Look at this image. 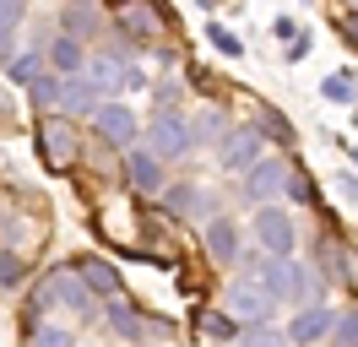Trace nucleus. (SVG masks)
I'll use <instances>...</instances> for the list:
<instances>
[{
    "instance_id": "nucleus-22",
    "label": "nucleus",
    "mask_w": 358,
    "mask_h": 347,
    "mask_svg": "<svg viewBox=\"0 0 358 347\" xmlns=\"http://www.w3.org/2000/svg\"><path fill=\"white\" fill-rule=\"evenodd\" d=\"M38 65H44V49H27L22 60H11L6 71H11V82H38V76H44Z\"/></svg>"
},
{
    "instance_id": "nucleus-16",
    "label": "nucleus",
    "mask_w": 358,
    "mask_h": 347,
    "mask_svg": "<svg viewBox=\"0 0 358 347\" xmlns=\"http://www.w3.org/2000/svg\"><path fill=\"white\" fill-rule=\"evenodd\" d=\"M76 277L87 282V293H103V299L120 293V271H114L109 260H82V266H76Z\"/></svg>"
},
{
    "instance_id": "nucleus-7",
    "label": "nucleus",
    "mask_w": 358,
    "mask_h": 347,
    "mask_svg": "<svg viewBox=\"0 0 358 347\" xmlns=\"http://www.w3.org/2000/svg\"><path fill=\"white\" fill-rule=\"evenodd\" d=\"M255 239H261L266 255H288L293 250V217L282 206H261L255 212Z\"/></svg>"
},
{
    "instance_id": "nucleus-3",
    "label": "nucleus",
    "mask_w": 358,
    "mask_h": 347,
    "mask_svg": "<svg viewBox=\"0 0 358 347\" xmlns=\"http://www.w3.org/2000/svg\"><path fill=\"white\" fill-rule=\"evenodd\" d=\"M163 27H169V17L157 11V0H120V38H131L136 49H152Z\"/></svg>"
},
{
    "instance_id": "nucleus-31",
    "label": "nucleus",
    "mask_w": 358,
    "mask_h": 347,
    "mask_svg": "<svg viewBox=\"0 0 358 347\" xmlns=\"http://www.w3.org/2000/svg\"><path fill=\"white\" fill-rule=\"evenodd\" d=\"M288 195H293V201H315V185L304 179V174H293V169H288Z\"/></svg>"
},
{
    "instance_id": "nucleus-14",
    "label": "nucleus",
    "mask_w": 358,
    "mask_h": 347,
    "mask_svg": "<svg viewBox=\"0 0 358 347\" xmlns=\"http://www.w3.org/2000/svg\"><path fill=\"white\" fill-rule=\"evenodd\" d=\"M125 179H131L136 190H147V195L163 190V157H157V152H147V147H141V152L131 147V157H125Z\"/></svg>"
},
{
    "instance_id": "nucleus-32",
    "label": "nucleus",
    "mask_w": 358,
    "mask_h": 347,
    "mask_svg": "<svg viewBox=\"0 0 358 347\" xmlns=\"http://www.w3.org/2000/svg\"><path fill=\"white\" fill-rule=\"evenodd\" d=\"M310 43H315V38H310V33H299V38H293V43H288V60H304V55H310Z\"/></svg>"
},
{
    "instance_id": "nucleus-20",
    "label": "nucleus",
    "mask_w": 358,
    "mask_h": 347,
    "mask_svg": "<svg viewBox=\"0 0 358 347\" xmlns=\"http://www.w3.org/2000/svg\"><path fill=\"white\" fill-rule=\"evenodd\" d=\"M60 92H66V76H55V71H44V76H38V82H33V104L44 108H60Z\"/></svg>"
},
{
    "instance_id": "nucleus-11",
    "label": "nucleus",
    "mask_w": 358,
    "mask_h": 347,
    "mask_svg": "<svg viewBox=\"0 0 358 347\" xmlns=\"http://www.w3.org/2000/svg\"><path fill=\"white\" fill-rule=\"evenodd\" d=\"M44 65L55 76H82V71H87V49H82V38L60 33L55 43H44Z\"/></svg>"
},
{
    "instance_id": "nucleus-17",
    "label": "nucleus",
    "mask_w": 358,
    "mask_h": 347,
    "mask_svg": "<svg viewBox=\"0 0 358 347\" xmlns=\"http://www.w3.org/2000/svg\"><path fill=\"white\" fill-rule=\"evenodd\" d=\"M190 125H196V147H201V141H212V147H217L228 130H234V125H228V108H217V104H212V108H201V114H196Z\"/></svg>"
},
{
    "instance_id": "nucleus-2",
    "label": "nucleus",
    "mask_w": 358,
    "mask_h": 347,
    "mask_svg": "<svg viewBox=\"0 0 358 347\" xmlns=\"http://www.w3.org/2000/svg\"><path fill=\"white\" fill-rule=\"evenodd\" d=\"M223 309L234 315V320H245V325H266L271 309H277V299H271L255 277H234V282H228V293H223Z\"/></svg>"
},
{
    "instance_id": "nucleus-25",
    "label": "nucleus",
    "mask_w": 358,
    "mask_h": 347,
    "mask_svg": "<svg viewBox=\"0 0 358 347\" xmlns=\"http://www.w3.org/2000/svg\"><path fill=\"white\" fill-rule=\"evenodd\" d=\"M245 347H293L288 331H271V325H250L245 331Z\"/></svg>"
},
{
    "instance_id": "nucleus-4",
    "label": "nucleus",
    "mask_w": 358,
    "mask_h": 347,
    "mask_svg": "<svg viewBox=\"0 0 358 347\" xmlns=\"http://www.w3.org/2000/svg\"><path fill=\"white\" fill-rule=\"evenodd\" d=\"M261 147H266L261 130H228L217 141V163H223V174H250L261 163Z\"/></svg>"
},
{
    "instance_id": "nucleus-10",
    "label": "nucleus",
    "mask_w": 358,
    "mask_h": 347,
    "mask_svg": "<svg viewBox=\"0 0 358 347\" xmlns=\"http://www.w3.org/2000/svg\"><path fill=\"white\" fill-rule=\"evenodd\" d=\"M245 190H250V201H255V206H271V201H277V195L288 190V163H255V169L245 174Z\"/></svg>"
},
{
    "instance_id": "nucleus-23",
    "label": "nucleus",
    "mask_w": 358,
    "mask_h": 347,
    "mask_svg": "<svg viewBox=\"0 0 358 347\" xmlns=\"http://www.w3.org/2000/svg\"><path fill=\"white\" fill-rule=\"evenodd\" d=\"M315 255H320V266H326V277H348V255L336 250L331 239H320V244H315Z\"/></svg>"
},
{
    "instance_id": "nucleus-35",
    "label": "nucleus",
    "mask_w": 358,
    "mask_h": 347,
    "mask_svg": "<svg viewBox=\"0 0 358 347\" xmlns=\"http://www.w3.org/2000/svg\"><path fill=\"white\" fill-rule=\"evenodd\" d=\"M348 6H358V0H348Z\"/></svg>"
},
{
    "instance_id": "nucleus-29",
    "label": "nucleus",
    "mask_w": 358,
    "mask_h": 347,
    "mask_svg": "<svg viewBox=\"0 0 358 347\" xmlns=\"http://www.w3.org/2000/svg\"><path fill=\"white\" fill-rule=\"evenodd\" d=\"M336 347H358V309L353 315H336Z\"/></svg>"
},
{
    "instance_id": "nucleus-9",
    "label": "nucleus",
    "mask_w": 358,
    "mask_h": 347,
    "mask_svg": "<svg viewBox=\"0 0 358 347\" xmlns=\"http://www.w3.org/2000/svg\"><path fill=\"white\" fill-rule=\"evenodd\" d=\"M331 331H336V309H326V304H304L299 320L288 325V342L293 347H315L320 337H331Z\"/></svg>"
},
{
    "instance_id": "nucleus-1",
    "label": "nucleus",
    "mask_w": 358,
    "mask_h": 347,
    "mask_svg": "<svg viewBox=\"0 0 358 347\" xmlns=\"http://www.w3.org/2000/svg\"><path fill=\"white\" fill-rule=\"evenodd\" d=\"M147 152H157L163 163H174V157H190L196 152V125L174 114V108H157L152 125H147Z\"/></svg>"
},
{
    "instance_id": "nucleus-30",
    "label": "nucleus",
    "mask_w": 358,
    "mask_h": 347,
    "mask_svg": "<svg viewBox=\"0 0 358 347\" xmlns=\"http://www.w3.org/2000/svg\"><path fill=\"white\" fill-rule=\"evenodd\" d=\"M33 347H76V342H71V331L49 325V331H38V337H33Z\"/></svg>"
},
{
    "instance_id": "nucleus-27",
    "label": "nucleus",
    "mask_w": 358,
    "mask_h": 347,
    "mask_svg": "<svg viewBox=\"0 0 358 347\" xmlns=\"http://www.w3.org/2000/svg\"><path fill=\"white\" fill-rule=\"evenodd\" d=\"M206 38L217 43V49H223L228 60H234V55H245V43H239V33H228L223 22H212V27H206Z\"/></svg>"
},
{
    "instance_id": "nucleus-5",
    "label": "nucleus",
    "mask_w": 358,
    "mask_h": 347,
    "mask_svg": "<svg viewBox=\"0 0 358 347\" xmlns=\"http://www.w3.org/2000/svg\"><path fill=\"white\" fill-rule=\"evenodd\" d=\"M245 277H255L277 304H293V260L288 255H261V260H245Z\"/></svg>"
},
{
    "instance_id": "nucleus-33",
    "label": "nucleus",
    "mask_w": 358,
    "mask_h": 347,
    "mask_svg": "<svg viewBox=\"0 0 358 347\" xmlns=\"http://www.w3.org/2000/svg\"><path fill=\"white\" fill-rule=\"evenodd\" d=\"M342 38H348V43H358V6L348 11V17H342Z\"/></svg>"
},
{
    "instance_id": "nucleus-13",
    "label": "nucleus",
    "mask_w": 358,
    "mask_h": 347,
    "mask_svg": "<svg viewBox=\"0 0 358 347\" xmlns=\"http://www.w3.org/2000/svg\"><path fill=\"white\" fill-rule=\"evenodd\" d=\"M206 255L234 266L239 260V228H234V217H206Z\"/></svg>"
},
{
    "instance_id": "nucleus-19",
    "label": "nucleus",
    "mask_w": 358,
    "mask_h": 347,
    "mask_svg": "<svg viewBox=\"0 0 358 347\" xmlns=\"http://www.w3.org/2000/svg\"><path fill=\"white\" fill-rule=\"evenodd\" d=\"M320 288H326V271L293 260V304H315V299H320Z\"/></svg>"
},
{
    "instance_id": "nucleus-34",
    "label": "nucleus",
    "mask_w": 358,
    "mask_h": 347,
    "mask_svg": "<svg viewBox=\"0 0 358 347\" xmlns=\"http://www.w3.org/2000/svg\"><path fill=\"white\" fill-rule=\"evenodd\" d=\"M353 163H358V147H353Z\"/></svg>"
},
{
    "instance_id": "nucleus-6",
    "label": "nucleus",
    "mask_w": 358,
    "mask_h": 347,
    "mask_svg": "<svg viewBox=\"0 0 358 347\" xmlns=\"http://www.w3.org/2000/svg\"><path fill=\"white\" fill-rule=\"evenodd\" d=\"M92 130H98V136H103V141H109V147H136V114L125 104H98L92 108Z\"/></svg>"
},
{
    "instance_id": "nucleus-26",
    "label": "nucleus",
    "mask_w": 358,
    "mask_h": 347,
    "mask_svg": "<svg viewBox=\"0 0 358 347\" xmlns=\"http://www.w3.org/2000/svg\"><path fill=\"white\" fill-rule=\"evenodd\" d=\"M261 136H271V141H293V125L277 114V108H261Z\"/></svg>"
},
{
    "instance_id": "nucleus-28",
    "label": "nucleus",
    "mask_w": 358,
    "mask_h": 347,
    "mask_svg": "<svg viewBox=\"0 0 358 347\" xmlns=\"http://www.w3.org/2000/svg\"><path fill=\"white\" fill-rule=\"evenodd\" d=\"M201 331H206V337H234V315H228V309H223V315H217V309H206V315H201Z\"/></svg>"
},
{
    "instance_id": "nucleus-18",
    "label": "nucleus",
    "mask_w": 358,
    "mask_h": 347,
    "mask_svg": "<svg viewBox=\"0 0 358 347\" xmlns=\"http://www.w3.org/2000/svg\"><path fill=\"white\" fill-rule=\"evenodd\" d=\"M60 22H66V33H71V38H82V43H87L92 33H98V27H103V17H98V11H92L87 0H82V6H66V11H60Z\"/></svg>"
},
{
    "instance_id": "nucleus-21",
    "label": "nucleus",
    "mask_w": 358,
    "mask_h": 347,
    "mask_svg": "<svg viewBox=\"0 0 358 347\" xmlns=\"http://www.w3.org/2000/svg\"><path fill=\"white\" fill-rule=\"evenodd\" d=\"M320 92H326V104H353V98H358V87H353V76H348V71L326 76V82H320Z\"/></svg>"
},
{
    "instance_id": "nucleus-15",
    "label": "nucleus",
    "mask_w": 358,
    "mask_h": 347,
    "mask_svg": "<svg viewBox=\"0 0 358 347\" xmlns=\"http://www.w3.org/2000/svg\"><path fill=\"white\" fill-rule=\"evenodd\" d=\"M109 325H114V331H120L131 347H141V337H147V315H136V309L120 299V293L109 299Z\"/></svg>"
},
{
    "instance_id": "nucleus-24",
    "label": "nucleus",
    "mask_w": 358,
    "mask_h": 347,
    "mask_svg": "<svg viewBox=\"0 0 358 347\" xmlns=\"http://www.w3.org/2000/svg\"><path fill=\"white\" fill-rule=\"evenodd\" d=\"M22 277H27V260L17 250H0V288H17Z\"/></svg>"
},
{
    "instance_id": "nucleus-12",
    "label": "nucleus",
    "mask_w": 358,
    "mask_h": 347,
    "mask_svg": "<svg viewBox=\"0 0 358 347\" xmlns=\"http://www.w3.org/2000/svg\"><path fill=\"white\" fill-rule=\"evenodd\" d=\"M98 104H103V87L92 82L87 71H82V76H66V92H60V108H66V114H87L92 120Z\"/></svg>"
},
{
    "instance_id": "nucleus-8",
    "label": "nucleus",
    "mask_w": 358,
    "mask_h": 347,
    "mask_svg": "<svg viewBox=\"0 0 358 347\" xmlns=\"http://www.w3.org/2000/svg\"><path fill=\"white\" fill-rule=\"evenodd\" d=\"M38 152L49 157V169H71V163H76V125H71V120H44Z\"/></svg>"
}]
</instances>
